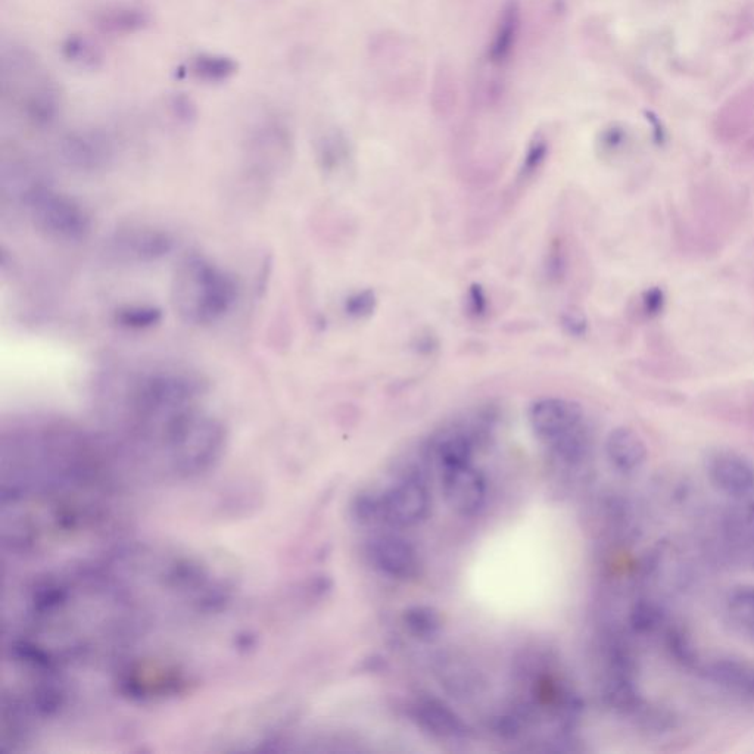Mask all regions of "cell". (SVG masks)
Here are the masks:
<instances>
[{
	"label": "cell",
	"mask_w": 754,
	"mask_h": 754,
	"mask_svg": "<svg viewBox=\"0 0 754 754\" xmlns=\"http://www.w3.org/2000/svg\"><path fill=\"white\" fill-rule=\"evenodd\" d=\"M121 485L107 454L83 433L49 425L3 436V551L33 559L108 537L118 523Z\"/></svg>",
	"instance_id": "obj_1"
},
{
	"label": "cell",
	"mask_w": 754,
	"mask_h": 754,
	"mask_svg": "<svg viewBox=\"0 0 754 754\" xmlns=\"http://www.w3.org/2000/svg\"><path fill=\"white\" fill-rule=\"evenodd\" d=\"M2 102L36 129H49L61 117L64 95L42 59L17 42L0 49Z\"/></svg>",
	"instance_id": "obj_2"
},
{
	"label": "cell",
	"mask_w": 754,
	"mask_h": 754,
	"mask_svg": "<svg viewBox=\"0 0 754 754\" xmlns=\"http://www.w3.org/2000/svg\"><path fill=\"white\" fill-rule=\"evenodd\" d=\"M173 295L177 313L185 322L205 326L232 310L238 299V283L204 257L189 255L176 271Z\"/></svg>",
	"instance_id": "obj_3"
},
{
	"label": "cell",
	"mask_w": 754,
	"mask_h": 754,
	"mask_svg": "<svg viewBox=\"0 0 754 754\" xmlns=\"http://www.w3.org/2000/svg\"><path fill=\"white\" fill-rule=\"evenodd\" d=\"M201 394L204 382L199 377L174 372L143 377L130 398L140 438L174 411L193 405Z\"/></svg>",
	"instance_id": "obj_4"
},
{
	"label": "cell",
	"mask_w": 754,
	"mask_h": 754,
	"mask_svg": "<svg viewBox=\"0 0 754 754\" xmlns=\"http://www.w3.org/2000/svg\"><path fill=\"white\" fill-rule=\"evenodd\" d=\"M26 204L36 226L52 238L77 242L92 229V220L80 204L48 186L30 188Z\"/></svg>",
	"instance_id": "obj_5"
},
{
	"label": "cell",
	"mask_w": 754,
	"mask_h": 754,
	"mask_svg": "<svg viewBox=\"0 0 754 754\" xmlns=\"http://www.w3.org/2000/svg\"><path fill=\"white\" fill-rule=\"evenodd\" d=\"M694 227L716 249L731 235L740 220V204L731 189L707 182L694 189Z\"/></svg>",
	"instance_id": "obj_6"
},
{
	"label": "cell",
	"mask_w": 754,
	"mask_h": 754,
	"mask_svg": "<svg viewBox=\"0 0 754 754\" xmlns=\"http://www.w3.org/2000/svg\"><path fill=\"white\" fill-rule=\"evenodd\" d=\"M431 495L428 486L414 473L380 492V519L395 528H413L428 517Z\"/></svg>",
	"instance_id": "obj_7"
},
{
	"label": "cell",
	"mask_w": 754,
	"mask_h": 754,
	"mask_svg": "<svg viewBox=\"0 0 754 754\" xmlns=\"http://www.w3.org/2000/svg\"><path fill=\"white\" fill-rule=\"evenodd\" d=\"M528 417L532 431L548 448L588 425L582 405L567 398H541L531 405Z\"/></svg>",
	"instance_id": "obj_8"
},
{
	"label": "cell",
	"mask_w": 754,
	"mask_h": 754,
	"mask_svg": "<svg viewBox=\"0 0 754 754\" xmlns=\"http://www.w3.org/2000/svg\"><path fill=\"white\" fill-rule=\"evenodd\" d=\"M710 485L732 501L754 498V464L750 458L729 448H715L704 458Z\"/></svg>",
	"instance_id": "obj_9"
},
{
	"label": "cell",
	"mask_w": 754,
	"mask_h": 754,
	"mask_svg": "<svg viewBox=\"0 0 754 754\" xmlns=\"http://www.w3.org/2000/svg\"><path fill=\"white\" fill-rule=\"evenodd\" d=\"M62 160L74 170L99 171L114 158V142L105 130L84 127L71 130L59 142Z\"/></svg>",
	"instance_id": "obj_10"
},
{
	"label": "cell",
	"mask_w": 754,
	"mask_h": 754,
	"mask_svg": "<svg viewBox=\"0 0 754 754\" xmlns=\"http://www.w3.org/2000/svg\"><path fill=\"white\" fill-rule=\"evenodd\" d=\"M441 484L445 503L458 516H478L484 509L488 485L482 472L472 464L442 469Z\"/></svg>",
	"instance_id": "obj_11"
},
{
	"label": "cell",
	"mask_w": 754,
	"mask_h": 754,
	"mask_svg": "<svg viewBox=\"0 0 754 754\" xmlns=\"http://www.w3.org/2000/svg\"><path fill=\"white\" fill-rule=\"evenodd\" d=\"M367 559L377 572L397 581H413L419 576V553L410 541L398 535H379L370 539Z\"/></svg>",
	"instance_id": "obj_12"
},
{
	"label": "cell",
	"mask_w": 754,
	"mask_h": 754,
	"mask_svg": "<svg viewBox=\"0 0 754 754\" xmlns=\"http://www.w3.org/2000/svg\"><path fill=\"white\" fill-rule=\"evenodd\" d=\"M523 14L519 0H507L498 12L488 46L485 62L488 70L503 74L512 64L522 39Z\"/></svg>",
	"instance_id": "obj_13"
},
{
	"label": "cell",
	"mask_w": 754,
	"mask_h": 754,
	"mask_svg": "<svg viewBox=\"0 0 754 754\" xmlns=\"http://www.w3.org/2000/svg\"><path fill=\"white\" fill-rule=\"evenodd\" d=\"M92 24L101 33L127 37L143 33L152 24V14L137 2H112L93 11Z\"/></svg>",
	"instance_id": "obj_14"
},
{
	"label": "cell",
	"mask_w": 754,
	"mask_h": 754,
	"mask_svg": "<svg viewBox=\"0 0 754 754\" xmlns=\"http://www.w3.org/2000/svg\"><path fill=\"white\" fill-rule=\"evenodd\" d=\"M699 672L707 681L718 685L731 696L743 700H754V662L752 660L719 657L712 662L701 663Z\"/></svg>",
	"instance_id": "obj_15"
},
{
	"label": "cell",
	"mask_w": 754,
	"mask_h": 754,
	"mask_svg": "<svg viewBox=\"0 0 754 754\" xmlns=\"http://www.w3.org/2000/svg\"><path fill=\"white\" fill-rule=\"evenodd\" d=\"M604 453L616 472L634 475L648 460V447L643 436L628 426H619L607 435Z\"/></svg>",
	"instance_id": "obj_16"
},
{
	"label": "cell",
	"mask_w": 754,
	"mask_h": 754,
	"mask_svg": "<svg viewBox=\"0 0 754 754\" xmlns=\"http://www.w3.org/2000/svg\"><path fill=\"white\" fill-rule=\"evenodd\" d=\"M476 439H478V425H456L442 429L432 439L433 456L441 469L472 464Z\"/></svg>",
	"instance_id": "obj_17"
},
{
	"label": "cell",
	"mask_w": 754,
	"mask_h": 754,
	"mask_svg": "<svg viewBox=\"0 0 754 754\" xmlns=\"http://www.w3.org/2000/svg\"><path fill=\"white\" fill-rule=\"evenodd\" d=\"M413 716L425 731L439 738H463L467 725L444 701L426 697L414 704Z\"/></svg>",
	"instance_id": "obj_18"
},
{
	"label": "cell",
	"mask_w": 754,
	"mask_h": 754,
	"mask_svg": "<svg viewBox=\"0 0 754 754\" xmlns=\"http://www.w3.org/2000/svg\"><path fill=\"white\" fill-rule=\"evenodd\" d=\"M118 246L130 257L143 263H151L167 257L174 248V239L161 230H136L124 235Z\"/></svg>",
	"instance_id": "obj_19"
},
{
	"label": "cell",
	"mask_w": 754,
	"mask_h": 754,
	"mask_svg": "<svg viewBox=\"0 0 754 754\" xmlns=\"http://www.w3.org/2000/svg\"><path fill=\"white\" fill-rule=\"evenodd\" d=\"M239 65L235 58L224 54L202 52L190 58L186 73L192 79L207 84H221L232 80L238 73Z\"/></svg>",
	"instance_id": "obj_20"
},
{
	"label": "cell",
	"mask_w": 754,
	"mask_h": 754,
	"mask_svg": "<svg viewBox=\"0 0 754 754\" xmlns=\"http://www.w3.org/2000/svg\"><path fill=\"white\" fill-rule=\"evenodd\" d=\"M59 52L65 62L80 71H98L105 64L101 46L86 34L74 33L65 37L59 46Z\"/></svg>",
	"instance_id": "obj_21"
},
{
	"label": "cell",
	"mask_w": 754,
	"mask_h": 754,
	"mask_svg": "<svg viewBox=\"0 0 754 754\" xmlns=\"http://www.w3.org/2000/svg\"><path fill=\"white\" fill-rule=\"evenodd\" d=\"M725 613L735 631L754 640V585L732 588L725 598Z\"/></svg>",
	"instance_id": "obj_22"
},
{
	"label": "cell",
	"mask_w": 754,
	"mask_h": 754,
	"mask_svg": "<svg viewBox=\"0 0 754 754\" xmlns=\"http://www.w3.org/2000/svg\"><path fill=\"white\" fill-rule=\"evenodd\" d=\"M317 162L326 173H338L351 160V145L341 130H327L317 140Z\"/></svg>",
	"instance_id": "obj_23"
},
{
	"label": "cell",
	"mask_w": 754,
	"mask_h": 754,
	"mask_svg": "<svg viewBox=\"0 0 754 754\" xmlns=\"http://www.w3.org/2000/svg\"><path fill=\"white\" fill-rule=\"evenodd\" d=\"M737 506L724 517L725 537L729 542L743 547L754 545V500L735 501Z\"/></svg>",
	"instance_id": "obj_24"
},
{
	"label": "cell",
	"mask_w": 754,
	"mask_h": 754,
	"mask_svg": "<svg viewBox=\"0 0 754 754\" xmlns=\"http://www.w3.org/2000/svg\"><path fill=\"white\" fill-rule=\"evenodd\" d=\"M404 628L413 635L417 640L431 641L435 640L441 634L444 620L441 613L432 606L426 604H416V606L407 607L403 616Z\"/></svg>",
	"instance_id": "obj_25"
},
{
	"label": "cell",
	"mask_w": 754,
	"mask_h": 754,
	"mask_svg": "<svg viewBox=\"0 0 754 754\" xmlns=\"http://www.w3.org/2000/svg\"><path fill=\"white\" fill-rule=\"evenodd\" d=\"M665 647L674 662L688 671H700L701 660L690 634L679 625L665 626Z\"/></svg>",
	"instance_id": "obj_26"
},
{
	"label": "cell",
	"mask_w": 754,
	"mask_h": 754,
	"mask_svg": "<svg viewBox=\"0 0 754 754\" xmlns=\"http://www.w3.org/2000/svg\"><path fill=\"white\" fill-rule=\"evenodd\" d=\"M628 620L634 634L651 635L665 629L666 613L656 601L641 598L632 604Z\"/></svg>",
	"instance_id": "obj_27"
},
{
	"label": "cell",
	"mask_w": 754,
	"mask_h": 754,
	"mask_svg": "<svg viewBox=\"0 0 754 754\" xmlns=\"http://www.w3.org/2000/svg\"><path fill=\"white\" fill-rule=\"evenodd\" d=\"M548 155H550V143H548L547 137L535 135L534 139L529 142L523 160L520 162L516 179L517 185L525 186L531 183L537 177L539 171L544 168Z\"/></svg>",
	"instance_id": "obj_28"
},
{
	"label": "cell",
	"mask_w": 754,
	"mask_h": 754,
	"mask_svg": "<svg viewBox=\"0 0 754 754\" xmlns=\"http://www.w3.org/2000/svg\"><path fill=\"white\" fill-rule=\"evenodd\" d=\"M114 320L124 329H151L161 323L162 311L151 305H133V307H123L115 311Z\"/></svg>",
	"instance_id": "obj_29"
},
{
	"label": "cell",
	"mask_w": 754,
	"mask_h": 754,
	"mask_svg": "<svg viewBox=\"0 0 754 754\" xmlns=\"http://www.w3.org/2000/svg\"><path fill=\"white\" fill-rule=\"evenodd\" d=\"M715 408L721 420L754 432V386L744 395L743 401H725L716 404Z\"/></svg>",
	"instance_id": "obj_30"
},
{
	"label": "cell",
	"mask_w": 754,
	"mask_h": 754,
	"mask_svg": "<svg viewBox=\"0 0 754 754\" xmlns=\"http://www.w3.org/2000/svg\"><path fill=\"white\" fill-rule=\"evenodd\" d=\"M351 514L355 522L361 525L382 522L380 519V492L364 491L354 498Z\"/></svg>",
	"instance_id": "obj_31"
},
{
	"label": "cell",
	"mask_w": 754,
	"mask_h": 754,
	"mask_svg": "<svg viewBox=\"0 0 754 754\" xmlns=\"http://www.w3.org/2000/svg\"><path fill=\"white\" fill-rule=\"evenodd\" d=\"M666 294L662 288L646 289L637 299L635 314L638 320H653L665 310Z\"/></svg>",
	"instance_id": "obj_32"
},
{
	"label": "cell",
	"mask_w": 754,
	"mask_h": 754,
	"mask_svg": "<svg viewBox=\"0 0 754 754\" xmlns=\"http://www.w3.org/2000/svg\"><path fill=\"white\" fill-rule=\"evenodd\" d=\"M376 307V294L370 291V289L355 292V294L345 299L344 302L345 314L355 320L369 319L375 313Z\"/></svg>",
	"instance_id": "obj_33"
},
{
	"label": "cell",
	"mask_w": 754,
	"mask_h": 754,
	"mask_svg": "<svg viewBox=\"0 0 754 754\" xmlns=\"http://www.w3.org/2000/svg\"><path fill=\"white\" fill-rule=\"evenodd\" d=\"M569 269V257L562 242H554L548 249L545 274L551 282H560Z\"/></svg>",
	"instance_id": "obj_34"
},
{
	"label": "cell",
	"mask_w": 754,
	"mask_h": 754,
	"mask_svg": "<svg viewBox=\"0 0 754 754\" xmlns=\"http://www.w3.org/2000/svg\"><path fill=\"white\" fill-rule=\"evenodd\" d=\"M466 308L469 316L482 319L488 314V297L481 285L475 283L470 286L466 294Z\"/></svg>",
	"instance_id": "obj_35"
},
{
	"label": "cell",
	"mask_w": 754,
	"mask_h": 754,
	"mask_svg": "<svg viewBox=\"0 0 754 754\" xmlns=\"http://www.w3.org/2000/svg\"><path fill=\"white\" fill-rule=\"evenodd\" d=\"M170 111L174 118L185 124L192 123L198 115L196 105L185 95H176L170 99Z\"/></svg>",
	"instance_id": "obj_36"
},
{
	"label": "cell",
	"mask_w": 754,
	"mask_h": 754,
	"mask_svg": "<svg viewBox=\"0 0 754 754\" xmlns=\"http://www.w3.org/2000/svg\"><path fill=\"white\" fill-rule=\"evenodd\" d=\"M626 143V132L620 127H609L604 130L603 135L600 137L601 149L609 154H615L620 151L622 146Z\"/></svg>",
	"instance_id": "obj_37"
},
{
	"label": "cell",
	"mask_w": 754,
	"mask_h": 754,
	"mask_svg": "<svg viewBox=\"0 0 754 754\" xmlns=\"http://www.w3.org/2000/svg\"><path fill=\"white\" fill-rule=\"evenodd\" d=\"M562 326L569 335L584 336L588 330V322L581 311H567L562 317Z\"/></svg>",
	"instance_id": "obj_38"
},
{
	"label": "cell",
	"mask_w": 754,
	"mask_h": 754,
	"mask_svg": "<svg viewBox=\"0 0 754 754\" xmlns=\"http://www.w3.org/2000/svg\"><path fill=\"white\" fill-rule=\"evenodd\" d=\"M753 566H754V562H753Z\"/></svg>",
	"instance_id": "obj_39"
}]
</instances>
